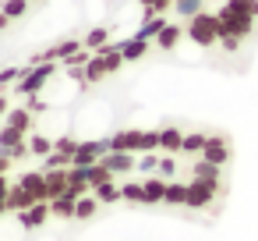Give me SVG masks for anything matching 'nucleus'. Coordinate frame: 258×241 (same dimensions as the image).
Returning <instances> with one entry per match:
<instances>
[{"label":"nucleus","mask_w":258,"mask_h":241,"mask_svg":"<svg viewBox=\"0 0 258 241\" xmlns=\"http://www.w3.org/2000/svg\"><path fill=\"white\" fill-rule=\"evenodd\" d=\"M230 146L191 124L50 135L0 153V241L135 209H209L226 188Z\"/></svg>","instance_id":"1"},{"label":"nucleus","mask_w":258,"mask_h":241,"mask_svg":"<svg viewBox=\"0 0 258 241\" xmlns=\"http://www.w3.org/2000/svg\"><path fill=\"white\" fill-rule=\"evenodd\" d=\"M258 29V0H0V85L78 100L173 54L219 57Z\"/></svg>","instance_id":"2"},{"label":"nucleus","mask_w":258,"mask_h":241,"mask_svg":"<svg viewBox=\"0 0 258 241\" xmlns=\"http://www.w3.org/2000/svg\"><path fill=\"white\" fill-rule=\"evenodd\" d=\"M64 103L71 100L43 85H0V153L39 138L46 131V117Z\"/></svg>","instance_id":"3"}]
</instances>
